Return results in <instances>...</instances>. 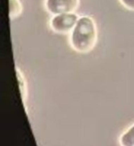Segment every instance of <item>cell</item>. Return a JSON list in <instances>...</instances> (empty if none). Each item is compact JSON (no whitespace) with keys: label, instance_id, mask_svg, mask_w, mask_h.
<instances>
[{"label":"cell","instance_id":"cell-1","mask_svg":"<svg viewBox=\"0 0 134 146\" xmlns=\"http://www.w3.org/2000/svg\"><path fill=\"white\" fill-rule=\"evenodd\" d=\"M70 34V42L74 50L82 54L88 53L94 48L97 39L95 21L86 15L79 17L76 25Z\"/></svg>","mask_w":134,"mask_h":146},{"label":"cell","instance_id":"cell-2","mask_svg":"<svg viewBox=\"0 0 134 146\" xmlns=\"http://www.w3.org/2000/svg\"><path fill=\"white\" fill-rule=\"evenodd\" d=\"M79 17L75 13L57 14L52 17L50 25L53 32L59 34H67L72 32Z\"/></svg>","mask_w":134,"mask_h":146},{"label":"cell","instance_id":"cell-3","mask_svg":"<svg viewBox=\"0 0 134 146\" xmlns=\"http://www.w3.org/2000/svg\"><path fill=\"white\" fill-rule=\"evenodd\" d=\"M80 5V0H46L45 8L51 15L75 13Z\"/></svg>","mask_w":134,"mask_h":146},{"label":"cell","instance_id":"cell-4","mask_svg":"<svg viewBox=\"0 0 134 146\" xmlns=\"http://www.w3.org/2000/svg\"><path fill=\"white\" fill-rule=\"evenodd\" d=\"M22 12V5L20 0H10V17L11 19L17 18Z\"/></svg>","mask_w":134,"mask_h":146},{"label":"cell","instance_id":"cell-5","mask_svg":"<svg viewBox=\"0 0 134 146\" xmlns=\"http://www.w3.org/2000/svg\"><path fill=\"white\" fill-rule=\"evenodd\" d=\"M120 141L122 146H134V125L121 136Z\"/></svg>","mask_w":134,"mask_h":146},{"label":"cell","instance_id":"cell-6","mask_svg":"<svg viewBox=\"0 0 134 146\" xmlns=\"http://www.w3.org/2000/svg\"><path fill=\"white\" fill-rule=\"evenodd\" d=\"M123 7L131 11H134V0H119Z\"/></svg>","mask_w":134,"mask_h":146}]
</instances>
